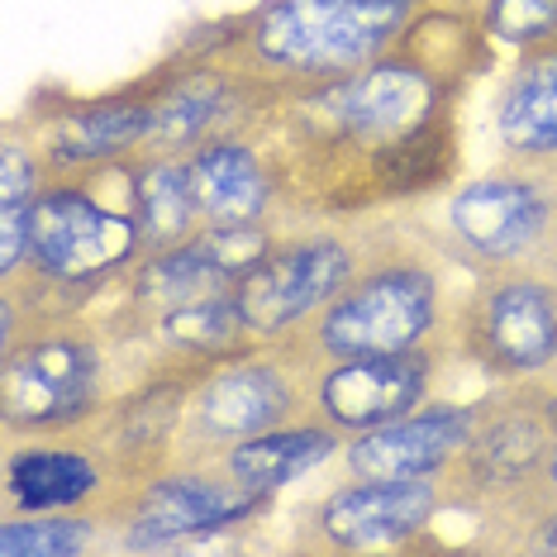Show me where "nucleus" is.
Returning a JSON list of instances; mask_svg holds the SVG:
<instances>
[{"instance_id": "obj_1", "label": "nucleus", "mask_w": 557, "mask_h": 557, "mask_svg": "<svg viewBox=\"0 0 557 557\" xmlns=\"http://www.w3.org/2000/svg\"><path fill=\"white\" fill-rule=\"evenodd\" d=\"M420 10L424 0H258L244 15L196 34L182 53L214 58L276 100H290L391 53Z\"/></svg>"}, {"instance_id": "obj_2", "label": "nucleus", "mask_w": 557, "mask_h": 557, "mask_svg": "<svg viewBox=\"0 0 557 557\" xmlns=\"http://www.w3.org/2000/svg\"><path fill=\"white\" fill-rule=\"evenodd\" d=\"M443 320H448V300H443L438 262L420 248H400L396 238H382L358 282L338 300H329L290 344L314 367L329 358L410 352L434 348Z\"/></svg>"}, {"instance_id": "obj_3", "label": "nucleus", "mask_w": 557, "mask_h": 557, "mask_svg": "<svg viewBox=\"0 0 557 557\" xmlns=\"http://www.w3.org/2000/svg\"><path fill=\"white\" fill-rule=\"evenodd\" d=\"M120 391L110 382V348L82 320L29 324L0 348V424L5 438L77 434L106 414Z\"/></svg>"}, {"instance_id": "obj_4", "label": "nucleus", "mask_w": 557, "mask_h": 557, "mask_svg": "<svg viewBox=\"0 0 557 557\" xmlns=\"http://www.w3.org/2000/svg\"><path fill=\"white\" fill-rule=\"evenodd\" d=\"M310 382H314V362L290 338L258 344L238 352V358L214 362L196 382L191 400H186L176 462H210L234 443L262 434V429L306 420Z\"/></svg>"}, {"instance_id": "obj_5", "label": "nucleus", "mask_w": 557, "mask_h": 557, "mask_svg": "<svg viewBox=\"0 0 557 557\" xmlns=\"http://www.w3.org/2000/svg\"><path fill=\"white\" fill-rule=\"evenodd\" d=\"M100 182H106L100 172L62 176V182H53L34 200L29 262H24V272L58 282V286L96 290V296L110 282H124V272L144 258V238H138L124 186H120V200H110L100 191Z\"/></svg>"}, {"instance_id": "obj_6", "label": "nucleus", "mask_w": 557, "mask_h": 557, "mask_svg": "<svg viewBox=\"0 0 557 557\" xmlns=\"http://www.w3.org/2000/svg\"><path fill=\"white\" fill-rule=\"evenodd\" d=\"M268 491H252L220 462H172L144 476L106 510V529L129 553H168L196 539L234 534L272 515Z\"/></svg>"}, {"instance_id": "obj_7", "label": "nucleus", "mask_w": 557, "mask_h": 557, "mask_svg": "<svg viewBox=\"0 0 557 557\" xmlns=\"http://www.w3.org/2000/svg\"><path fill=\"white\" fill-rule=\"evenodd\" d=\"M453 348L491 382H534L557 367V272L500 268L476 272V286L453 314Z\"/></svg>"}, {"instance_id": "obj_8", "label": "nucleus", "mask_w": 557, "mask_h": 557, "mask_svg": "<svg viewBox=\"0 0 557 557\" xmlns=\"http://www.w3.org/2000/svg\"><path fill=\"white\" fill-rule=\"evenodd\" d=\"M376 244L358 230H282L268 258L234 286L238 310L258 344L296 338L329 300H338L372 262Z\"/></svg>"}, {"instance_id": "obj_9", "label": "nucleus", "mask_w": 557, "mask_h": 557, "mask_svg": "<svg viewBox=\"0 0 557 557\" xmlns=\"http://www.w3.org/2000/svg\"><path fill=\"white\" fill-rule=\"evenodd\" d=\"M553 162H519L458 186L443 210L448 248L476 272L500 268H548V248L557 238V186Z\"/></svg>"}, {"instance_id": "obj_10", "label": "nucleus", "mask_w": 557, "mask_h": 557, "mask_svg": "<svg viewBox=\"0 0 557 557\" xmlns=\"http://www.w3.org/2000/svg\"><path fill=\"white\" fill-rule=\"evenodd\" d=\"M557 434V391L548 386H500L481 405V424L462 458L443 472L448 505L476 510H515L539 486Z\"/></svg>"}, {"instance_id": "obj_11", "label": "nucleus", "mask_w": 557, "mask_h": 557, "mask_svg": "<svg viewBox=\"0 0 557 557\" xmlns=\"http://www.w3.org/2000/svg\"><path fill=\"white\" fill-rule=\"evenodd\" d=\"M29 124V144L39 148L53 182L62 176H91L115 162H129L148 153V138L158 124V67L120 91L106 96H72L62 106H44L34 100L20 115Z\"/></svg>"}, {"instance_id": "obj_12", "label": "nucleus", "mask_w": 557, "mask_h": 557, "mask_svg": "<svg viewBox=\"0 0 557 557\" xmlns=\"http://www.w3.org/2000/svg\"><path fill=\"white\" fill-rule=\"evenodd\" d=\"M448 505L443 476L420 481H362L348 476L344 486L324 491L306 515H296V548L306 553H372L400 548L434 529L438 510Z\"/></svg>"}, {"instance_id": "obj_13", "label": "nucleus", "mask_w": 557, "mask_h": 557, "mask_svg": "<svg viewBox=\"0 0 557 557\" xmlns=\"http://www.w3.org/2000/svg\"><path fill=\"white\" fill-rule=\"evenodd\" d=\"M438 376L443 344L410 352H372V358H329L314 367L310 414H320L344 438H352L434 400Z\"/></svg>"}, {"instance_id": "obj_14", "label": "nucleus", "mask_w": 557, "mask_h": 557, "mask_svg": "<svg viewBox=\"0 0 557 557\" xmlns=\"http://www.w3.org/2000/svg\"><path fill=\"white\" fill-rule=\"evenodd\" d=\"M124 476L86 434L10 438L5 510L15 515H100L124 496Z\"/></svg>"}, {"instance_id": "obj_15", "label": "nucleus", "mask_w": 557, "mask_h": 557, "mask_svg": "<svg viewBox=\"0 0 557 557\" xmlns=\"http://www.w3.org/2000/svg\"><path fill=\"white\" fill-rule=\"evenodd\" d=\"M481 405L486 400H424L420 410L400 414V420L352 434L344 453H338L344 476H362V481L443 476L472 443L481 424Z\"/></svg>"}, {"instance_id": "obj_16", "label": "nucleus", "mask_w": 557, "mask_h": 557, "mask_svg": "<svg viewBox=\"0 0 557 557\" xmlns=\"http://www.w3.org/2000/svg\"><path fill=\"white\" fill-rule=\"evenodd\" d=\"M186 176L206 230L230 224H272L282 210V176L268 148H258L248 134L210 138L186 153Z\"/></svg>"}, {"instance_id": "obj_17", "label": "nucleus", "mask_w": 557, "mask_h": 557, "mask_svg": "<svg viewBox=\"0 0 557 557\" xmlns=\"http://www.w3.org/2000/svg\"><path fill=\"white\" fill-rule=\"evenodd\" d=\"M344 443L348 438L338 434L329 420H320V414H306V420L262 429V434L234 443V448H224L220 458H210V462H220L224 472L238 476L252 491L282 496L290 481L310 476L314 467H324L329 458H338V453H344Z\"/></svg>"}, {"instance_id": "obj_18", "label": "nucleus", "mask_w": 557, "mask_h": 557, "mask_svg": "<svg viewBox=\"0 0 557 557\" xmlns=\"http://www.w3.org/2000/svg\"><path fill=\"white\" fill-rule=\"evenodd\" d=\"M496 144L519 162H557V44L529 48L496 96Z\"/></svg>"}, {"instance_id": "obj_19", "label": "nucleus", "mask_w": 557, "mask_h": 557, "mask_svg": "<svg viewBox=\"0 0 557 557\" xmlns=\"http://www.w3.org/2000/svg\"><path fill=\"white\" fill-rule=\"evenodd\" d=\"M458 172V124L453 110L438 120L420 124V129L391 138L386 148L367 153L362 162V200L367 206H396V200H414L438 191Z\"/></svg>"}, {"instance_id": "obj_20", "label": "nucleus", "mask_w": 557, "mask_h": 557, "mask_svg": "<svg viewBox=\"0 0 557 557\" xmlns=\"http://www.w3.org/2000/svg\"><path fill=\"white\" fill-rule=\"evenodd\" d=\"M124 200H129L138 238H144V258L168 252L206 230L191 196V176H186V158L172 153L129 158L124 162Z\"/></svg>"}, {"instance_id": "obj_21", "label": "nucleus", "mask_w": 557, "mask_h": 557, "mask_svg": "<svg viewBox=\"0 0 557 557\" xmlns=\"http://www.w3.org/2000/svg\"><path fill=\"white\" fill-rule=\"evenodd\" d=\"M100 515H15L0 519V557H72L100 543Z\"/></svg>"}, {"instance_id": "obj_22", "label": "nucleus", "mask_w": 557, "mask_h": 557, "mask_svg": "<svg viewBox=\"0 0 557 557\" xmlns=\"http://www.w3.org/2000/svg\"><path fill=\"white\" fill-rule=\"evenodd\" d=\"M481 29L515 48H543L557 44V0H486Z\"/></svg>"}, {"instance_id": "obj_23", "label": "nucleus", "mask_w": 557, "mask_h": 557, "mask_svg": "<svg viewBox=\"0 0 557 557\" xmlns=\"http://www.w3.org/2000/svg\"><path fill=\"white\" fill-rule=\"evenodd\" d=\"M553 500H557V434H553V448H548V462H543V476H539V486L529 491V496L519 500L515 510H524V505H529V524H534V519H539V510H543V505H553Z\"/></svg>"}, {"instance_id": "obj_24", "label": "nucleus", "mask_w": 557, "mask_h": 557, "mask_svg": "<svg viewBox=\"0 0 557 557\" xmlns=\"http://www.w3.org/2000/svg\"><path fill=\"white\" fill-rule=\"evenodd\" d=\"M529 548H543V553H557V500L543 505L539 519L529 524Z\"/></svg>"}]
</instances>
